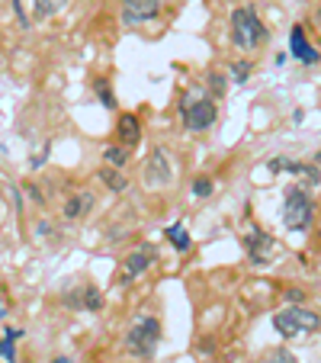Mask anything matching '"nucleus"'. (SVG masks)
I'll list each match as a JSON object with an SVG mask.
<instances>
[{
  "mask_svg": "<svg viewBox=\"0 0 321 363\" xmlns=\"http://www.w3.org/2000/svg\"><path fill=\"white\" fill-rule=\"evenodd\" d=\"M274 328L280 331L283 337H305L321 328V315L305 306H289L274 315Z\"/></svg>",
  "mask_w": 321,
  "mask_h": 363,
  "instance_id": "1",
  "label": "nucleus"
},
{
  "mask_svg": "<svg viewBox=\"0 0 321 363\" xmlns=\"http://www.w3.org/2000/svg\"><path fill=\"white\" fill-rule=\"evenodd\" d=\"M266 39V29L264 23L257 20L251 7H238L232 13V42L241 48V52H254L260 42Z\"/></svg>",
  "mask_w": 321,
  "mask_h": 363,
  "instance_id": "2",
  "label": "nucleus"
},
{
  "mask_svg": "<svg viewBox=\"0 0 321 363\" xmlns=\"http://www.w3.org/2000/svg\"><path fill=\"white\" fill-rule=\"evenodd\" d=\"M157 344H161V325H157V318H142L125 335V350L132 357H154Z\"/></svg>",
  "mask_w": 321,
  "mask_h": 363,
  "instance_id": "3",
  "label": "nucleus"
},
{
  "mask_svg": "<svg viewBox=\"0 0 321 363\" xmlns=\"http://www.w3.org/2000/svg\"><path fill=\"white\" fill-rule=\"evenodd\" d=\"M315 219V199L305 190H289L286 203H283V222L289 232H305Z\"/></svg>",
  "mask_w": 321,
  "mask_h": 363,
  "instance_id": "4",
  "label": "nucleus"
},
{
  "mask_svg": "<svg viewBox=\"0 0 321 363\" xmlns=\"http://www.w3.org/2000/svg\"><path fill=\"white\" fill-rule=\"evenodd\" d=\"M184 123L190 132H203L215 123V103L212 100H196L184 106Z\"/></svg>",
  "mask_w": 321,
  "mask_h": 363,
  "instance_id": "5",
  "label": "nucleus"
},
{
  "mask_svg": "<svg viewBox=\"0 0 321 363\" xmlns=\"http://www.w3.org/2000/svg\"><path fill=\"white\" fill-rule=\"evenodd\" d=\"M154 264V251L151 247H142V251H132L123 261V270H119V283H132L145 274V270Z\"/></svg>",
  "mask_w": 321,
  "mask_h": 363,
  "instance_id": "6",
  "label": "nucleus"
},
{
  "mask_svg": "<svg viewBox=\"0 0 321 363\" xmlns=\"http://www.w3.org/2000/svg\"><path fill=\"white\" fill-rule=\"evenodd\" d=\"M161 13V0H123L125 23H148Z\"/></svg>",
  "mask_w": 321,
  "mask_h": 363,
  "instance_id": "7",
  "label": "nucleus"
},
{
  "mask_svg": "<svg viewBox=\"0 0 321 363\" xmlns=\"http://www.w3.org/2000/svg\"><path fill=\"white\" fill-rule=\"evenodd\" d=\"M145 177H148L151 186H164L171 184V164H167V155L161 148L151 151V158H148V167H145Z\"/></svg>",
  "mask_w": 321,
  "mask_h": 363,
  "instance_id": "8",
  "label": "nucleus"
},
{
  "mask_svg": "<svg viewBox=\"0 0 321 363\" xmlns=\"http://www.w3.org/2000/svg\"><path fill=\"white\" fill-rule=\"evenodd\" d=\"M289 48H293V55L299 58L302 65H315V62H318V52H315V45L305 39V29H302V26H293V33H289Z\"/></svg>",
  "mask_w": 321,
  "mask_h": 363,
  "instance_id": "9",
  "label": "nucleus"
},
{
  "mask_svg": "<svg viewBox=\"0 0 321 363\" xmlns=\"http://www.w3.org/2000/svg\"><path fill=\"white\" fill-rule=\"evenodd\" d=\"M90 209H94V193H87V190H81V193H74V196L68 199V203H64V219L68 222H77L81 219V216H87Z\"/></svg>",
  "mask_w": 321,
  "mask_h": 363,
  "instance_id": "10",
  "label": "nucleus"
},
{
  "mask_svg": "<svg viewBox=\"0 0 321 363\" xmlns=\"http://www.w3.org/2000/svg\"><path fill=\"white\" fill-rule=\"evenodd\" d=\"M274 245H276V241L270 238V235L254 232L251 238H247V247H251V261H254V264H266V257H270Z\"/></svg>",
  "mask_w": 321,
  "mask_h": 363,
  "instance_id": "11",
  "label": "nucleus"
},
{
  "mask_svg": "<svg viewBox=\"0 0 321 363\" xmlns=\"http://www.w3.org/2000/svg\"><path fill=\"white\" fill-rule=\"evenodd\" d=\"M138 132H142V123H138V116H132V113H123V116H119V138H123V145H135L138 142Z\"/></svg>",
  "mask_w": 321,
  "mask_h": 363,
  "instance_id": "12",
  "label": "nucleus"
},
{
  "mask_svg": "<svg viewBox=\"0 0 321 363\" xmlns=\"http://www.w3.org/2000/svg\"><path fill=\"white\" fill-rule=\"evenodd\" d=\"M270 171H289V174H302V177H308V180H312V184H318V171H315V167L295 164V161H286V158H276V161H270Z\"/></svg>",
  "mask_w": 321,
  "mask_h": 363,
  "instance_id": "13",
  "label": "nucleus"
},
{
  "mask_svg": "<svg viewBox=\"0 0 321 363\" xmlns=\"http://www.w3.org/2000/svg\"><path fill=\"white\" fill-rule=\"evenodd\" d=\"M100 180L110 186V190H116V193H123L125 186H129V180H125L123 174L116 171V167H103V171H100Z\"/></svg>",
  "mask_w": 321,
  "mask_h": 363,
  "instance_id": "14",
  "label": "nucleus"
},
{
  "mask_svg": "<svg viewBox=\"0 0 321 363\" xmlns=\"http://www.w3.org/2000/svg\"><path fill=\"white\" fill-rule=\"evenodd\" d=\"M68 7V0H35V16L39 20H45V16L58 13V10Z\"/></svg>",
  "mask_w": 321,
  "mask_h": 363,
  "instance_id": "15",
  "label": "nucleus"
},
{
  "mask_svg": "<svg viewBox=\"0 0 321 363\" xmlns=\"http://www.w3.org/2000/svg\"><path fill=\"white\" fill-rule=\"evenodd\" d=\"M167 238L174 241V247H177V251H186V247H190V235H186V228L180 225V222H174V225L167 228Z\"/></svg>",
  "mask_w": 321,
  "mask_h": 363,
  "instance_id": "16",
  "label": "nucleus"
},
{
  "mask_svg": "<svg viewBox=\"0 0 321 363\" xmlns=\"http://www.w3.org/2000/svg\"><path fill=\"white\" fill-rule=\"evenodd\" d=\"M84 308H90V312H100L103 308V293L96 286H84V299H81Z\"/></svg>",
  "mask_w": 321,
  "mask_h": 363,
  "instance_id": "17",
  "label": "nucleus"
},
{
  "mask_svg": "<svg viewBox=\"0 0 321 363\" xmlns=\"http://www.w3.org/2000/svg\"><path fill=\"white\" fill-rule=\"evenodd\" d=\"M94 90H96V96L103 100V106H106V110H116V96H113L110 84H106V81H96V84H94Z\"/></svg>",
  "mask_w": 321,
  "mask_h": 363,
  "instance_id": "18",
  "label": "nucleus"
},
{
  "mask_svg": "<svg viewBox=\"0 0 321 363\" xmlns=\"http://www.w3.org/2000/svg\"><path fill=\"white\" fill-rule=\"evenodd\" d=\"M103 158H106V164H110V167H116V171H119V167L125 164V151L123 148H106V155H103Z\"/></svg>",
  "mask_w": 321,
  "mask_h": 363,
  "instance_id": "19",
  "label": "nucleus"
},
{
  "mask_svg": "<svg viewBox=\"0 0 321 363\" xmlns=\"http://www.w3.org/2000/svg\"><path fill=\"white\" fill-rule=\"evenodd\" d=\"M0 357H4L7 363H16V341L4 337V341H0Z\"/></svg>",
  "mask_w": 321,
  "mask_h": 363,
  "instance_id": "20",
  "label": "nucleus"
},
{
  "mask_svg": "<svg viewBox=\"0 0 321 363\" xmlns=\"http://www.w3.org/2000/svg\"><path fill=\"white\" fill-rule=\"evenodd\" d=\"M225 81H228V77L225 74H219V71H212V74H209V87L212 90H215V94H225Z\"/></svg>",
  "mask_w": 321,
  "mask_h": 363,
  "instance_id": "21",
  "label": "nucleus"
},
{
  "mask_svg": "<svg viewBox=\"0 0 321 363\" xmlns=\"http://www.w3.org/2000/svg\"><path fill=\"white\" fill-rule=\"evenodd\" d=\"M193 193H196V196H209V193H212V180L209 177L193 180Z\"/></svg>",
  "mask_w": 321,
  "mask_h": 363,
  "instance_id": "22",
  "label": "nucleus"
},
{
  "mask_svg": "<svg viewBox=\"0 0 321 363\" xmlns=\"http://www.w3.org/2000/svg\"><path fill=\"white\" fill-rule=\"evenodd\" d=\"M232 71H235V77H238V84H244L247 77H251V65H247V62H235Z\"/></svg>",
  "mask_w": 321,
  "mask_h": 363,
  "instance_id": "23",
  "label": "nucleus"
},
{
  "mask_svg": "<svg viewBox=\"0 0 321 363\" xmlns=\"http://www.w3.org/2000/svg\"><path fill=\"white\" fill-rule=\"evenodd\" d=\"M270 363H299V360H295V354H289V350H274Z\"/></svg>",
  "mask_w": 321,
  "mask_h": 363,
  "instance_id": "24",
  "label": "nucleus"
},
{
  "mask_svg": "<svg viewBox=\"0 0 321 363\" xmlns=\"http://www.w3.org/2000/svg\"><path fill=\"white\" fill-rule=\"evenodd\" d=\"M286 299H289V302H302V293H299V289H289Z\"/></svg>",
  "mask_w": 321,
  "mask_h": 363,
  "instance_id": "25",
  "label": "nucleus"
},
{
  "mask_svg": "<svg viewBox=\"0 0 321 363\" xmlns=\"http://www.w3.org/2000/svg\"><path fill=\"white\" fill-rule=\"evenodd\" d=\"M7 315V306H4V296H0V318Z\"/></svg>",
  "mask_w": 321,
  "mask_h": 363,
  "instance_id": "26",
  "label": "nucleus"
},
{
  "mask_svg": "<svg viewBox=\"0 0 321 363\" xmlns=\"http://www.w3.org/2000/svg\"><path fill=\"white\" fill-rule=\"evenodd\" d=\"M55 363H71V360H68V357H58V360H55Z\"/></svg>",
  "mask_w": 321,
  "mask_h": 363,
  "instance_id": "27",
  "label": "nucleus"
},
{
  "mask_svg": "<svg viewBox=\"0 0 321 363\" xmlns=\"http://www.w3.org/2000/svg\"><path fill=\"white\" fill-rule=\"evenodd\" d=\"M318 238H321V225H318Z\"/></svg>",
  "mask_w": 321,
  "mask_h": 363,
  "instance_id": "28",
  "label": "nucleus"
}]
</instances>
